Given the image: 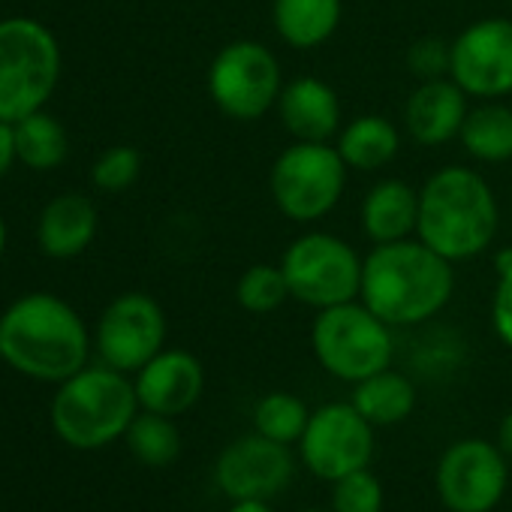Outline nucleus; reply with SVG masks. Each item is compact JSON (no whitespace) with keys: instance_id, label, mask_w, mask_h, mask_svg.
I'll use <instances>...</instances> for the list:
<instances>
[{"instance_id":"nucleus-23","label":"nucleus","mask_w":512,"mask_h":512,"mask_svg":"<svg viewBox=\"0 0 512 512\" xmlns=\"http://www.w3.org/2000/svg\"><path fill=\"white\" fill-rule=\"evenodd\" d=\"M458 139L473 160L482 163L512 160V109L497 100H482V106L467 112Z\"/></svg>"},{"instance_id":"nucleus-7","label":"nucleus","mask_w":512,"mask_h":512,"mask_svg":"<svg viewBox=\"0 0 512 512\" xmlns=\"http://www.w3.org/2000/svg\"><path fill=\"white\" fill-rule=\"evenodd\" d=\"M290 296L308 308L326 311L356 302L362 293L365 260L356 247L332 232H305L281 256Z\"/></svg>"},{"instance_id":"nucleus-35","label":"nucleus","mask_w":512,"mask_h":512,"mask_svg":"<svg viewBox=\"0 0 512 512\" xmlns=\"http://www.w3.org/2000/svg\"><path fill=\"white\" fill-rule=\"evenodd\" d=\"M4 250H7V223L0 217V256H4Z\"/></svg>"},{"instance_id":"nucleus-14","label":"nucleus","mask_w":512,"mask_h":512,"mask_svg":"<svg viewBox=\"0 0 512 512\" xmlns=\"http://www.w3.org/2000/svg\"><path fill=\"white\" fill-rule=\"evenodd\" d=\"M293 476V449L256 431L235 437L214 464V482L229 500H272L287 491Z\"/></svg>"},{"instance_id":"nucleus-17","label":"nucleus","mask_w":512,"mask_h":512,"mask_svg":"<svg viewBox=\"0 0 512 512\" xmlns=\"http://www.w3.org/2000/svg\"><path fill=\"white\" fill-rule=\"evenodd\" d=\"M278 115L296 142H332L341 133L338 91L317 76L287 82L278 97Z\"/></svg>"},{"instance_id":"nucleus-10","label":"nucleus","mask_w":512,"mask_h":512,"mask_svg":"<svg viewBox=\"0 0 512 512\" xmlns=\"http://www.w3.org/2000/svg\"><path fill=\"white\" fill-rule=\"evenodd\" d=\"M299 452L314 476L338 482L341 476L371 464L374 425L353 404H323L311 413V422L299 440Z\"/></svg>"},{"instance_id":"nucleus-11","label":"nucleus","mask_w":512,"mask_h":512,"mask_svg":"<svg viewBox=\"0 0 512 512\" xmlns=\"http://www.w3.org/2000/svg\"><path fill=\"white\" fill-rule=\"evenodd\" d=\"M100 362L136 374L166 344V314L148 293H121L106 305L94 335Z\"/></svg>"},{"instance_id":"nucleus-27","label":"nucleus","mask_w":512,"mask_h":512,"mask_svg":"<svg viewBox=\"0 0 512 512\" xmlns=\"http://www.w3.org/2000/svg\"><path fill=\"white\" fill-rule=\"evenodd\" d=\"M287 299H293V296H290V284L284 278L281 263L278 266L256 263L235 284V302H238V308H244L247 314H256V317L275 314Z\"/></svg>"},{"instance_id":"nucleus-34","label":"nucleus","mask_w":512,"mask_h":512,"mask_svg":"<svg viewBox=\"0 0 512 512\" xmlns=\"http://www.w3.org/2000/svg\"><path fill=\"white\" fill-rule=\"evenodd\" d=\"M229 512H275L269 500H232Z\"/></svg>"},{"instance_id":"nucleus-16","label":"nucleus","mask_w":512,"mask_h":512,"mask_svg":"<svg viewBox=\"0 0 512 512\" xmlns=\"http://www.w3.org/2000/svg\"><path fill=\"white\" fill-rule=\"evenodd\" d=\"M467 112V94L446 76L416 85L404 106V124L416 145L437 148L461 136Z\"/></svg>"},{"instance_id":"nucleus-32","label":"nucleus","mask_w":512,"mask_h":512,"mask_svg":"<svg viewBox=\"0 0 512 512\" xmlns=\"http://www.w3.org/2000/svg\"><path fill=\"white\" fill-rule=\"evenodd\" d=\"M19 160L16 154V127L0 121V178H7V172L13 169V163Z\"/></svg>"},{"instance_id":"nucleus-5","label":"nucleus","mask_w":512,"mask_h":512,"mask_svg":"<svg viewBox=\"0 0 512 512\" xmlns=\"http://www.w3.org/2000/svg\"><path fill=\"white\" fill-rule=\"evenodd\" d=\"M61 79L55 34L28 16L0 22V121L16 124L46 109Z\"/></svg>"},{"instance_id":"nucleus-31","label":"nucleus","mask_w":512,"mask_h":512,"mask_svg":"<svg viewBox=\"0 0 512 512\" xmlns=\"http://www.w3.org/2000/svg\"><path fill=\"white\" fill-rule=\"evenodd\" d=\"M491 326L494 335L512 350V247L497 253V290L491 302Z\"/></svg>"},{"instance_id":"nucleus-1","label":"nucleus","mask_w":512,"mask_h":512,"mask_svg":"<svg viewBox=\"0 0 512 512\" xmlns=\"http://www.w3.org/2000/svg\"><path fill=\"white\" fill-rule=\"evenodd\" d=\"M88 353L85 320L55 293H28L0 314V362L31 380L64 383L88 365Z\"/></svg>"},{"instance_id":"nucleus-3","label":"nucleus","mask_w":512,"mask_h":512,"mask_svg":"<svg viewBox=\"0 0 512 512\" xmlns=\"http://www.w3.org/2000/svg\"><path fill=\"white\" fill-rule=\"evenodd\" d=\"M500 208L491 184L467 166H443L419 187L416 238L449 263L479 256L497 235Z\"/></svg>"},{"instance_id":"nucleus-18","label":"nucleus","mask_w":512,"mask_h":512,"mask_svg":"<svg viewBox=\"0 0 512 512\" xmlns=\"http://www.w3.org/2000/svg\"><path fill=\"white\" fill-rule=\"evenodd\" d=\"M97 226L100 214L88 196L61 193L52 202H46L37 223V241L52 260H73V256L85 253L94 244Z\"/></svg>"},{"instance_id":"nucleus-30","label":"nucleus","mask_w":512,"mask_h":512,"mask_svg":"<svg viewBox=\"0 0 512 512\" xmlns=\"http://www.w3.org/2000/svg\"><path fill=\"white\" fill-rule=\"evenodd\" d=\"M449 67H452V43H443L437 37H425V40H416L407 49V70L419 82L446 79Z\"/></svg>"},{"instance_id":"nucleus-19","label":"nucleus","mask_w":512,"mask_h":512,"mask_svg":"<svg viewBox=\"0 0 512 512\" xmlns=\"http://www.w3.org/2000/svg\"><path fill=\"white\" fill-rule=\"evenodd\" d=\"M359 220L374 244L413 238L419 226V190L401 178H383L362 199Z\"/></svg>"},{"instance_id":"nucleus-15","label":"nucleus","mask_w":512,"mask_h":512,"mask_svg":"<svg viewBox=\"0 0 512 512\" xmlns=\"http://www.w3.org/2000/svg\"><path fill=\"white\" fill-rule=\"evenodd\" d=\"M136 398L142 410L181 416L202 398L205 371L202 362L187 350H160L148 365L136 371Z\"/></svg>"},{"instance_id":"nucleus-12","label":"nucleus","mask_w":512,"mask_h":512,"mask_svg":"<svg viewBox=\"0 0 512 512\" xmlns=\"http://www.w3.org/2000/svg\"><path fill=\"white\" fill-rule=\"evenodd\" d=\"M509 485L506 455L497 443L455 440L437 464V494L449 512H491Z\"/></svg>"},{"instance_id":"nucleus-21","label":"nucleus","mask_w":512,"mask_h":512,"mask_svg":"<svg viewBox=\"0 0 512 512\" xmlns=\"http://www.w3.org/2000/svg\"><path fill=\"white\" fill-rule=\"evenodd\" d=\"M335 148L344 157L347 169L380 172L398 157L401 133L383 115H359L341 127V133L335 136Z\"/></svg>"},{"instance_id":"nucleus-6","label":"nucleus","mask_w":512,"mask_h":512,"mask_svg":"<svg viewBox=\"0 0 512 512\" xmlns=\"http://www.w3.org/2000/svg\"><path fill=\"white\" fill-rule=\"evenodd\" d=\"M311 347L332 377L353 386L389 368L395 353L392 326L383 323L362 299L320 311L311 329Z\"/></svg>"},{"instance_id":"nucleus-36","label":"nucleus","mask_w":512,"mask_h":512,"mask_svg":"<svg viewBox=\"0 0 512 512\" xmlns=\"http://www.w3.org/2000/svg\"><path fill=\"white\" fill-rule=\"evenodd\" d=\"M302 512H326V509H302ZM332 512V509H329Z\"/></svg>"},{"instance_id":"nucleus-4","label":"nucleus","mask_w":512,"mask_h":512,"mask_svg":"<svg viewBox=\"0 0 512 512\" xmlns=\"http://www.w3.org/2000/svg\"><path fill=\"white\" fill-rule=\"evenodd\" d=\"M136 386L124 371L109 365H85L64 383L49 407L52 431L70 449H103L121 440L139 413Z\"/></svg>"},{"instance_id":"nucleus-13","label":"nucleus","mask_w":512,"mask_h":512,"mask_svg":"<svg viewBox=\"0 0 512 512\" xmlns=\"http://www.w3.org/2000/svg\"><path fill=\"white\" fill-rule=\"evenodd\" d=\"M449 79L476 100L512 94V19H479L452 40Z\"/></svg>"},{"instance_id":"nucleus-28","label":"nucleus","mask_w":512,"mask_h":512,"mask_svg":"<svg viewBox=\"0 0 512 512\" xmlns=\"http://www.w3.org/2000/svg\"><path fill=\"white\" fill-rule=\"evenodd\" d=\"M383 500V482L368 467L332 482V512H383Z\"/></svg>"},{"instance_id":"nucleus-33","label":"nucleus","mask_w":512,"mask_h":512,"mask_svg":"<svg viewBox=\"0 0 512 512\" xmlns=\"http://www.w3.org/2000/svg\"><path fill=\"white\" fill-rule=\"evenodd\" d=\"M497 446L503 449L506 458H512V410L500 419V428H497Z\"/></svg>"},{"instance_id":"nucleus-24","label":"nucleus","mask_w":512,"mask_h":512,"mask_svg":"<svg viewBox=\"0 0 512 512\" xmlns=\"http://www.w3.org/2000/svg\"><path fill=\"white\" fill-rule=\"evenodd\" d=\"M13 127H16V154H19V163H25L28 169L49 172V169H58L67 160V154H70L67 130L46 109L25 115Z\"/></svg>"},{"instance_id":"nucleus-22","label":"nucleus","mask_w":512,"mask_h":512,"mask_svg":"<svg viewBox=\"0 0 512 512\" xmlns=\"http://www.w3.org/2000/svg\"><path fill=\"white\" fill-rule=\"evenodd\" d=\"M350 404L374 428L401 425L416 410V386L404 374H398L392 368H383V371H377V374L356 383Z\"/></svg>"},{"instance_id":"nucleus-9","label":"nucleus","mask_w":512,"mask_h":512,"mask_svg":"<svg viewBox=\"0 0 512 512\" xmlns=\"http://www.w3.org/2000/svg\"><path fill=\"white\" fill-rule=\"evenodd\" d=\"M284 73L275 52L256 40L226 43L208 67V97L232 121H260L278 106Z\"/></svg>"},{"instance_id":"nucleus-26","label":"nucleus","mask_w":512,"mask_h":512,"mask_svg":"<svg viewBox=\"0 0 512 512\" xmlns=\"http://www.w3.org/2000/svg\"><path fill=\"white\" fill-rule=\"evenodd\" d=\"M311 422V410L293 392H269L253 407V431L278 443H299Z\"/></svg>"},{"instance_id":"nucleus-8","label":"nucleus","mask_w":512,"mask_h":512,"mask_svg":"<svg viewBox=\"0 0 512 512\" xmlns=\"http://www.w3.org/2000/svg\"><path fill=\"white\" fill-rule=\"evenodd\" d=\"M347 163L332 142H293L269 172L278 211L296 223L323 220L344 196Z\"/></svg>"},{"instance_id":"nucleus-29","label":"nucleus","mask_w":512,"mask_h":512,"mask_svg":"<svg viewBox=\"0 0 512 512\" xmlns=\"http://www.w3.org/2000/svg\"><path fill=\"white\" fill-rule=\"evenodd\" d=\"M142 172V154L133 145H115L103 151L91 169V181L103 193H121L136 184Z\"/></svg>"},{"instance_id":"nucleus-20","label":"nucleus","mask_w":512,"mask_h":512,"mask_svg":"<svg viewBox=\"0 0 512 512\" xmlns=\"http://www.w3.org/2000/svg\"><path fill=\"white\" fill-rule=\"evenodd\" d=\"M341 16V0H275L272 4L278 37L302 52L329 43L341 25Z\"/></svg>"},{"instance_id":"nucleus-2","label":"nucleus","mask_w":512,"mask_h":512,"mask_svg":"<svg viewBox=\"0 0 512 512\" xmlns=\"http://www.w3.org/2000/svg\"><path fill=\"white\" fill-rule=\"evenodd\" d=\"M455 290L446 256L419 238L374 244L365 256L359 299L389 326H419L437 317Z\"/></svg>"},{"instance_id":"nucleus-25","label":"nucleus","mask_w":512,"mask_h":512,"mask_svg":"<svg viewBox=\"0 0 512 512\" xmlns=\"http://www.w3.org/2000/svg\"><path fill=\"white\" fill-rule=\"evenodd\" d=\"M127 449L133 452L136 461L148 467H166L181 455V431L172 416L139 410L136 419L130 422L127 434Z\"/></svg>"}]
</instances>
